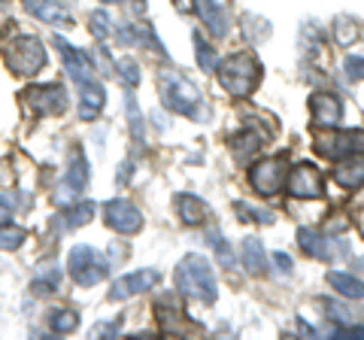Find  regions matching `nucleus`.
<instances>
[{"label":"nucleus","mask_w":364,"mask_h":340,"mask_svg":"<svg viewBox=\"0 0 364 340\" xmlns=\"http://www.w3.org/2000/svg\"><path fill=\"white\" fill-rule=\"evenodd\" d=\"M158 88H161V104L170 112H179V116H188L195 122H207L210 119V110H203L200 88L182 73L161 70L158 73Z\"/></svg>","instance_id":"1"},{"label":"nucleus","mask_w":364,"mask_h":340,"mask_svg":"<svg viewBox=\"0 0 364 340\" xmlns=\"http://www.w3.org/2000/svg\"><path fill=\"white\" fill-rule=\"evenodd\" d=\"M173 280H176V292L186 294V298H195L200 304H213L219 289H215V274L210 262L203 255H186L173 270Z\"/></svg>","instance_id":"2"},{"label":"nucleus","mask_w":364,"mask_h":340,"mask_svg":"<svg viewBox=\"0 0 364 340\" xmlns=\"http://www.w3.org/2000/svg\"><path fill=\"white\" fill-rule=\"evenodd\" d=\"M219 85L231 97H249L261 83V61L252 52H237L219 64Z\"/></svg>","instance_id":"3"},{"label":"nucleus","mask_w":364,"mask_h":340,"mask_svg":"<svg viewBox=\"0 0 364 340\" xmlns=\"http://www.w3.org/2000/svg\"><path fill=\"white\" fill-rule=\"evenodd\" d=\"M67 267H70V277L76 286L88 289V286H97V282L107 280L112 262H107L95 246H73L70 255H67Z\"/></svg>","instance_id":"4"},{"label":"nucleus","mask_w":364,"mask_h":340,"mask_svg":"<svg viewBox=\"0 0 364 340\" xmlns=\"http://www.w3.org/2000/svg\"><path fill=\"white\" fill-rule=\"evenodd\" d=\"M6 64L9 70L18 76H33L40 73V67L46 64V49L37 37H16L6 49Z\"/></svg>","instance_id":"5"},{"label":"nucleus","mask_w":364,"mask_h":340,"mask_svg":"<svg viewBox=\"0 0 364 340\" xmlns=\"http://www.w3.org/2000/svg\"><path fill=\"white\" fill-rule=\"evenodd\" d=\"M249 186L255 188V195L261 198H270L286 186V158L273 155V158H264V161H255L249 167Z\"/></svg>","instance_id":"6"},{"label":"nucleus","mask_w":364,"mask_h":340,"mask_svg":"<svg viewBox=\"0 0 364 340\" xmlns=\"http://www.w3.org/2000/svg\"><path fill=\"white\" fill-rule=\"evenodd\" d=\"M298 246L304 255L316 258V262H334L337 255H346L349 246L343 240H334L322 231H313V228H301L298 231Z\"/></svg>","instance_id":"7"},{"label":"nucleus","mask_w":364,"mask_h":340,"mask_svg":"<svg viewBox=\"0 0 364 340\" xmlns=\"http://www.w3.org/2000/svg\"><path fill=\"white\" fill-rule=\"evenodd\" d=\"M316 152L325 158H346L352 152L364 149V131H328L316 134Z\"/></svg>","instance_id":"8"},{"label":"nucleus","mask_w":364,"mask_h":340,"mask_svg":"<svg viewBox=\"0 0 364 340\" xmlns=\"http://www.w3.org/2000/svg\"><path fill=\"white\" fill-rule=\"evenodd\" d=\"M25 100L37 116H64L67 110V92L58 83H46V85H33L25 92Z\"/></svg>","instance_id":"9"},{"label":"nucleus","mask_w":364,"mask_h":340,"mask_svg":"<svg viewBox=\"0 0 364 340\" xmlns=\"http://www.w3.org/2000/svg\"><path fill=\"white\" fill-rule=\"evenodd\" d=\"M104 222L119 234H136L143 228V213L134 207L131 201L116 198L104 203Z\"/></svg>","instance_id":"10"},{"label":"nucleus","mask_w":364,"mask_h":340,"mask_svg":"<svg viewBox=\"0 0 364 340\" xmlns=\"http://www.w3.org/2000/svg\"><path fill=\"white\" fill-rule=\"evenodd\" d=\"M52 43H55V49H58L61 61H64V70H67V76H70L73 83L85 85V83H91V79H95V64H91V58H88L85 52L73 49L70 43L61 37V33H55Z\"/></svg>","instance_id":"11"},{"label":"nucleus","mask_w":364,"mask_h":340,"mask_svg":"<svg viewBox=\"0 0 364 340\" xmlns=\"http://www.w3.org/2000/svg\"><path fill=\"white\" fill-rule=\"evenodd\" d=\"M322 174H318V167L310 164V161H301V164H294L289 170V176H286V188H289V195L294 198H318L322 195Z\"/></svg>","instance_id":"12"},{"label":"nucleus","mask_w":364,"mask_h":340,"mask_svg":"<svg viewBox=\"0 0 364 340\" xmlns=\"http://www.w3.org/2000/svg\"><path fill=\"white\" fill-rule=\"evenodd\" d=\"M158 282H161V274H158V270H152V267H140V270H134V274H124V277H119L116 282H112L109 301L134 298V294H140V292L155 289Z\"/></svg>","instance_id":"13"},{"label":"nucleus","mask_w":364,"mask_h":340,"mask_svg":"<svg viewBox=\"0 0 364 340\" xmlns=\"http://www.w3.org/2000/svg\"><path fill=\"white\" fill-rule=\"evenodd\" d=\"M88 186V158L82 149H73L70 152V161H67V174L58 186V201H73L85 191Z\"/></svg>","instance_id":"14"},{"label":"nucleus","mask_w":364,"mask_h":340,"mask_svg":"<svg viewBox=\"0 0 364 340\" xmlns=\"http://www.w3.org/2000/svg\"><path fill=\"white\" fill-rule=\"evenodd\" d=\"M306 107H310V116L316 124H322V128H337L340 119H343V100L331 92H316L310 95L306 100Z\"/></svg>","instance_id":"15"},{"label":"nucleus","mask_w":364,"mask_h":340,"mask_svg":"<svg viewBox=\"0 0 364 340\" xmlns=\"http://www.w3.org/2000/svg\"><path fill=\"white\" fill-rule=\"evenodd\" d=\"M195 6H198V13L203 18V25H207V31L215 40L228 37V31H231V16H228L225 0H195Z\"/></svg>","instance_id":"16"},{"label":"nucleus","mask_w":364,"mask_h":340,"mask_svg":"<svg viewBox=\"0 0 364 340\" xmlns=\"http://www.w3.org/2000/svg\"><path fill=\"white\" fill-rule=\"evenodd\" d=\"M331 179H334L340 188L358 191V188L364 186V155L352 152V155H346V158H340L337 167L331 170Z\"/></svg>","instance_id":"17"},{"label":"nucleus","mask_w":364,"mask_h":340,"mask_svg":"<svg viewBox=\"0 0 364 340\" xmlns=\"http://www.w3.org/2000/svg\"><path fill=\"white\" fill-rule=\"evenodd\" d=\"M107 104V92H104V85L100 83H85V85H79V119H97L100 116V110H104Z\"/></svg>","instance_id":"18"},{"label":"nucleus","mask_w":364,"mask_h":340,"mask_svg":"<svg viewBox=\"0 0 364 340\" xmlns=\"http://www.w3.org/2000/svg\"><path fill=\"white\" fill-rule=\"evenodd\" d=\"M173 203H176V213H179L182 225H203V222H207V216H210L207 201H200L198 195H188V191L176 195Z\"/></svg>","instance_id":"19"},{"label":"nucleus","mask_w":364,"mask_h":340,"mask_svg":"<svg viewBox=\"0 0 364 340\" xmlns=\"http://www.w3.org/2000/svg\"><path fill=\"white\" fill-rule=\"evenodd\" d=\"M21 6L28 9L31 16H37L43 21H49V25H70V13L67 9H61L55 0H21Z\"/></svg>","instance_id":"20"},{"label":"nucleus","mask_w":364,"mask_h":340,"mask_svg":"<svg viewBox=\"0 0 364 340\" xmlns=\"http://www.w3.org/2000/svg\"><path fill=\"white\" fill-rule=\"evenodd\" d=\"M240 258H243V267L252 277H261L267 270V253H264V243H261L258 237H246L243 246H240Z\"/></svg>","instance_id":"21"},{"label":"nucleus","mask_w":364,"mask_h":340,"mask_svg":"<svg viewBox=\"0 0 364 340\" xmlns=\"http://www.w3.org/2000/svg\"><path fill=\"white\" fill-rule=\"evenodd\" d=\"M328 286L349 301H364V280L343 274V270H331V274H328Z\"/></svg>","instance_id":"22"},{"label":"nucleus","mask_w":364,"mask_h":340,"mask_svg":"<svg viewBox=\"0 0 364 340\" xmlns=\"http://www.w3.org/2000/svg\"><path fill=\"white\" fill-rule=\"evenodd\" d=\"M243 37H246V43L261 46V43L270 37V21L258 18V16H243Z\"/></svg>","instance_id":"23"},{"label":"nucleus","mask_w":364,"mask_h":340,"mask_svg":"<svg viewBox=\"0 0 364 340\" xmlns=\"http://www.w3.org/2000/svg\"><path fill=\"white\" fill-rule=\"evenodd\" d=\"M49 328H52V334H73L79 328V313L76 310H52Z\"/></svg>","instance_id":"24"},{"label":"nucleus","mask_w":364,"mask_h":340,"mask_svg":"<svg viewBox=\"0 0 364 340\" xmlns=\"http://www.w3.org/2000/svg\"><path fill=\"white\" fill-rule=\"evenodd\" d=\"M231 146H234V155H237V158H246L249 152L261 149V134H258L255 128H246V131H240V134H234Z\"/></svg>","instance_id":"25"},{"label":"nucleus","mask_w":364,"mask_h":340,"mask_svg":"<svg viewBox=\"0 0 364 340\" xmlns=\"http://www.w3.org/2000/svg\"><path fill=\"white\" fill-rule=\"evenodd\" d=\"M91 213H95V203L79 201L76 207H70L61 216V225H64V228H79V225H88L91 222Z\"/></svg>","instance_id":"26"},{"label":"nucleus","mask_w":364,"mask_h":340,"mask_svg":"<svg viewBox=\"0 0 364 340\" xmlns=\"http://www.w3.org/2000/svg\"><path fill=\"white\" fill-rule=\"evenodd\" d=\"M58 286H61V270H46V274H37L33 277V282H31V289H33V294H40V298H46V294H52V292H58Z\"/></svg>","instance_id":"27"},{"label":"nucleus","mask_w":364,"mask_h":340,"mask_svg":"<svg viewBox=\"0 0 364 340\" xmlns=\"http://www.w3.org/2000/svg\"><path fill=\"white\" fill-rule=\"evenodd\" d=\"M191 40H195V55H198V64L203 67V70H215L219 67V58H215V49L207 46V40H203V33L195 31L191 33Z\"/></svg>","instance_id":"28"},{"label":"nucleus","mask_w":364,"mask_h":340,"mask_svg":"<svg viewBox=\"0 0 364 340\" xmlns=\"http://www.w3.org/2000/svg\"><path fill=\"white\" fill-rule=\"evenodd\" d=\"M88 31H91V37H95V40H107L112 33L109 13H104V9H95V13L88 16Z\"/></svg>","instance_id":"29"},{"label":"nucleus","mask_w":364,"mask_h":340,"mask_svg":"<svg viewBox=\"0 0 364 340\" xmlns=\"http://www.w3.org/2000/svg\"><path fill=\"white\" fill-rule=\"evenodd\" d=\"M116 76H119V83H122L124 88H136V85H140V67H136L134 58L116 61Z\"/></svg>","instance_id":"30"},{"label":"nucleus","mask_w":364,"mask_h":340,"mask_svg":"<svg viewBox=\"0 0 364 340\" xmlns=\"http://www.w3.org/2000/svg\"><path fill=\"white\" fill-rule=\"evenodd\" d=\"M25 228H13V225H0V249L4 253H13V249H18L21 243H25Z\"/></svg>","instance_id":"31"},{"label":"nucleus","mask_w":364,"mask_h":340,"mask_svg":"<svg viewBox=\"0 0 364 340\" xmlns=\"http://www.w3.org/2000/svg\"><path fill=\"white\" fill-rule=\"evenodd\" d=\"M334 37H337L340 46H352V43H355V37H358V25H352L346 16H340V18L334 21Z\"/></svg>","instance_id":"32"},{"label":"nucleus","mask_w":364,"mask_h":340,"mask_svg":"<svg viewBox=\"0 0 364 340\" xmlns=\"http://www.w3.org/2000/svg\"><path fill=\"white\" fill-rule=\"evenodd\" d=\"M322 307H325V316L328 319H334L337 325H352V319H355V313H349V307H343V304H337V301H322Z\"/></svg>","instance_id":"33"},{"label":"nucleus","mask_w":364,"mask_h":340,"mask_svg":"<svg viewBox=\"0 0 364 340\" xmlns=\"http://www.w3.org/2000/svg\"><path fill=\"white\" fill-rule=\"evenodd\" d=\"M210 246L215 249V255H219V262L225 265V267H231L234 265V253H231V243L225 240V237L219 234V231H210Z\"/></svg>","instance_id":"34"},{"label":"nucleus","mask_w":364,"mask_h":340,"mask_svg":"<svg viewBox=\"0 0 364 340\" xmlns=\"http://www.w3.org/2000/svg\"><path fill=\"white\" fill-rule=\"evenodd\" d=\"M124 110H128V124H131V134L136 137V143H143V119H140V110H136L134 97L128 95L124 97Z\"/></svg>","instance_id":"35"},{"label":"nucleus","mask_w":364,"mask_h":340,"mask_svg":"<svg viewBox=\"0 0 364 340\" xmlns=\"http://www.w3.org/2000/svg\"><path fill=\"white\" fill-rule=\"evenodd\" d=\"M234 210L240 213V219H243V222H252V219L264 222V225L273 222V213H267V210H255V207H249V203H243V201H237V203H234Z\"/></svg>","instance_id":"36"},{"label":"nucleus","mask_w":364,"mask_h":340,"mask_svg":"<svg viewBox=\"0 0 364 340\" xmlns=\"http://www.w3.org/2000/svg\"><path fill=\"white\" fill-rule=\"evenodd\" d=\"M116 334H119V319H112V322H97V325L88 331V337H116Z\"/></svg>","instance_id":"37"},{"label":"nucleus","mask_w":364,"mask_h":340,"mask_svg":"<svg viewBox=\"0 0 364 340\" xmlns=\"http://www.w3.org/2000/svg\"><path fill=\"white\" fill-rule=\"evenodd\" d=\"M346 76L352 79V83H361L364 79V58H355V55H352V58H346Z\"/></svg>","instance_id":"38"},{"label":"nucleus","mask_w":364,"mask_h":340,"mask_svg":"<svg viewBox=\"0 0 364 340\" xmlns=\"http://www.w3.org/2000/svg\"><path fill=\"white\" fill-rule=\"evenodd\" d=\"M334 337H337V340H349V337L364 340V328H361V325H337Z\"/></svg>","instance_id":"39"},{"label":"nucleus","mask_w":364,"mask_h":340,"mask_svg":"<svg viewBox=\"0 0 364 340\" xmlns=\"http://www.w3.org/2000/svg\"><path fill=\"white\" fill-rule=\"evenodd\" d=\"M273 265H277V270H279V274L282 277H291V258L286 255V253H273Z\"/></svg>","instance_id":"40"},{"label":"nucleus","mask_w":364,"mask_h":340,"mask_svg":"<svg viewBox=\"0 0 364 340\" xmlns=\"http://www.w3.org/2000/svg\"><path fill=\"white\" fill-rule=\"evenodd\" d=\"M95 61L100 64V70H104V73H109V67H112V61L107 58V49H104V46H100V49L95 52Z\"/></svg>","instance_id":"41"},{"label":"nucleus","mask_w":364,"mask_h":340,"mask_svg":"<svg viewBox=\"0 0 364 340\" xmlns=\"http://www.w3.org/2000/svg\"><path fill=\"white\" fill-rule=\"evenodd\" d=\"M9 219H13V210H9V203L0 198V225H9Z\"/></svg>","instance_id":"42"},{"label":"nucleus","mask_w":364,"mask_h":340,"mask_svg":"<svg viewBox=\"0 0 364 340\" xmlns=\"http://www.w3.org/2000/svg\"><path fill=\"white\" fill-rule=\"evenodd\" d=\"M355 270H361V274H364V258H361V262H355Z\"/></svg>","instance_id":"43"},{"label":"nucleus","mask_w":364,"mask_h":340,"mask_svg":"<svg viewBox=\"0 0 364 340\" xmlns=\"http://www.w3.org/2000/svg\"><path fill=\"white\" fill-rule=\"evenodd\" d=\"M104 4H119V0H104Z\"/></svg>","instance_id":"44"},{"label":"nucleus","mask_w":364,"mask_h":340,"mask_svg":"<svg viewBox=\"0 0 364 340\" xmlns=\"http://www.w3.org/2000/svg\"><path fill=\"white\" fill-rule=\"evenodd\" d=\"M0 4H4V0H0Z\"/></svg>","instance_id":"45"}]
</instances>
